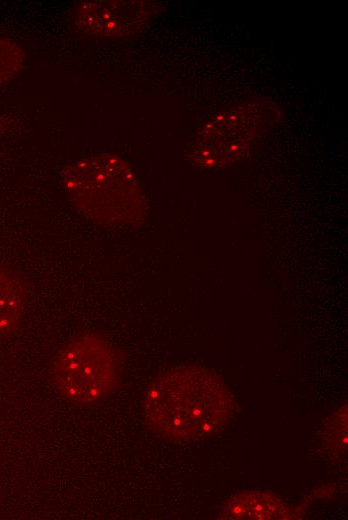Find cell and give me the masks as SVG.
Instances as JSON below:
<instances>
[{"mask_svg":"<svg viewBox=\"0 0 348 520\" xmlns=\"http://www.w3.org/2000/svg\"><path fill=\"white\" fill-rule=\"evenodd\" d=\"M150 430L174 442L218 434L235 411L233 395L222 379L199 366L163 372L149 385L143 401Z\"/></svg>","mask_w":348,"mask_h":520,"instance_id":"obj_1","label":"cell"},{"mask_svg":"<svg viewBox=\"0 0 348 520\" xmlns=\"http://www.w3.org/2000/svg\"><path fill=\"white\" fill-rule=\"evenodd\" d=\"M60 180L74 206L99 225H133L145 216L139 182L117 155L98 153L74 160L62 169Z\"/></svg>","mask_w":348,"mask_h":520,"instance_id":"obj_2","label":"cell"},{"mask_svg":"<svg viewBox=\"0 0 348 520\" xmlns=\"http://www.w3.org/2000/svg\"><path fill=\"white\" fill-rule=\"evenodd\" d=\"M50 377L65 400L79 407H92L117 389L120 357L106 338L82 334L53 356Z\"/></svg>","mask_w":348,"mask_h":520,"instance_id":"obj_3","label":"cell"},{"mask_svg":"<svg viewBox=\"0 0 348 520\" xmlns=\"http://www.w3.org/2000/svg\"><path fill=\"white\" fill-rule=\"evenodd\" d=\"M152 1H82L73 11V22L83 34L97 38H125L145 29L160 13Z\"/></svg>","mask_w":348,"mask_h":520,"instance_id":"obj_4","label":"cell"},{"mask_svg":"<svg viewBox=\"0 0 348 520\" xmlns=\"http://www.w3.org/2000/svg\"><path fill=\"white\" fill-rule=\"evenodd\" d=\"M260 118L257 105H243L225 112L199 133L196 158L202 162L208 157L206 164L216 166L233 160L258 131Z\"/></svg>","mask_w":348,"mask_h":520,"instance_id":"obj_5","label":"cell"},{"mask_svg":"<svg viewBox=\"0 0 348 520\" xmlns=\"http://www.w3.org/2000/svg\"><path fill=\"white\" fill-rule=\"evenodd\" d=\"M289 507L270 492L248 491L234 495L225 503L224 519H287Z\"/></svg>","mask_w":348,"mask_h":520,"instance_id":"obj_6","label":"cell"},{"mask_svg":"<svg viewBox=\"0 0 348 520\" xmlns=\"http://www.w3.org/2000/svg\"><path fill=\"white\" fill-rule=\"evenodd\" d=\"M26 282L15 270L0 265V337L20 324L26 304Z\"/></svg>","mask_w":348,"mask_h":520,"instance_id":"obj_7","label":"cell"},{"mask_svg":"<svg viewBox=\"0 0 348 520\" xmlns=\"http://www.w3.org/2000/svg\"><path fill=\"white\" fill-rule=\"evenodd\" d=\"M325 445L333 455L340 456L347 451V407H340L330 417L325 431Z\"/></svg>","mask_w":348,"mask_h":520,"instance_id":"obj_8","label":"cell"},{"mask_svg":"<svg viewBox=\"0 0 348 520\" xmlns=\"http://www.w3.org/2000/svg\"><path fill=\"white\" fill-rule=\"evenodd\" d=\"M24 53L13 40L0 36V87L11 81L21 70Z\"/></svg>","mask_w":348,"mask_h":520,"instance_id":"obj_9","label":"cell"}]
</instances>
